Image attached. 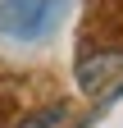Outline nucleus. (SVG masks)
Instances as JSON below:
<instances>
[{
    "mask_svg": "<svg viewBox=\"0 0 123 128\" xmlns=\"http://www.w3.org/2000/svg\"><path fill=\"white\" fill-rule=\"evenodd\" d=\"M55 28V0H0V32L14 41H37Z\"/></svg>",
    "mask_w": 123,
    "mask_h": 128,
    "instance_id": "f257e3e1",
    "label": "nucleus"
},
{
    "mask_svg": "<svg viewBox=\"0 0 123 128\" xmlns=\"http://www.w3.org/2000/svg\"><path fill=\"white\" fill-rule=\"evenodd\" d=\"M59 119H64V105H46V110H37V114H27L23 128H55Z\"/></svg>",
    "mask_w": 123,
    "mask_h": 128,
    "instance_id": "f03ea898",
    "label": "nucleus"
}]
</instances>
